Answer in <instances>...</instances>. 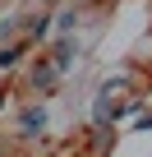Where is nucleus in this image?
Returning a JSON list of instances; mask_svg holds the SVG:
<instances>
[{"label":"nucleus","instance_id":"nucleus-1","mask_svg":"<svg viewBox=\"0 0 152 157\" xmlns=\"http://www.w3.org/2000/svg\"><path fill=\"white\" fill-rule=\"evenodd\" d=\"M42 125H46V111L42 106H28L23 111V129H42Z\"/></svg>","mask_w":152,"mask_h":157}]
</instances>
